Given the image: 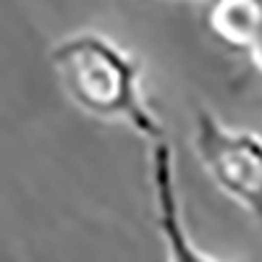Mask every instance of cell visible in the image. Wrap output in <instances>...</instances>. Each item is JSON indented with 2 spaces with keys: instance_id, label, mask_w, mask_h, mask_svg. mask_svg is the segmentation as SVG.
I'll use <instances>...</instances> for the list:
<instances>
[{
  "instance_id": "obj_1",
  "label": "cell",
  "mask_w": 262,
  "mask_h": 262,
  "mask_svg": "<svg viewBox=\"0 0 262 262\" xmlns=\"http://www.w3.org/2000/svg\"><path fill=\"white\" fill-rule=\"evenodd\" d=\"M50 60L79 111L100 121L123 123L149 144L165 142V128L142 92V66L116 42L95 32H79L58 42Z\"/></svg>"
},
{
  "instance_id": "obj_2",
  "label": "cell",
  "mask_w": 262,
  "mask_h": 262,
  "mask_svg": "<svg viewBox=\"0 0 262 262\" xmlns=\"http://www.w3.org/2000/svg\"><path fill=\"white\" fill-rule=\"evenodd\" d=\"M194 152L212 184L262 223V137L231 128L202 107L194 116Z\"/></svg>"
},
{
  "instance_id": "obj_3",
  "label": "cell",
  "mask_w": 262,
  "mask_h": 262,
  "mask_svg": "<svg viewBox=\"0 0 262 262\" xmlns=\"http://www.w3.org/2000/svg\"><path fill=\"white\" fill-rule=\"evenodd\" d=\"M149 179H152V194H155V223L165 244V262H217L205 252H200L189 238V231L181 217L176 163H173V152L165 142L152 144Z\"/></svg>"
},
{
  "instance_id": "obj_4",
  "label": "cell",
  "mask_w": 262,
  "mask_h": 262,
  "mask_svg": "<svg viewBox=\"0 0 262 262\" xmlns=\"http://www.w3.org/2000/svg\"><path fill=\"white\" fill-rule=\"evenodd\" d=\"M207 27L223 45L249 53L262 29V0H207Z\"/></svg>"
},
{
  "instance_id": "obj_5",
  "label": "cell",
  "mask_w": 262,
  "mask_h": 262,
  "mask_svg": "<svg viewBox=\"0 0 262 262\" xmlns=\"http://www.w3.org/2000/svg\"><path fill=\"white\" fill-rule=\"evenodd\" d=\"M247 55H249V60H252V66H254V71L262 76V29H259V37H257V42L252 45V50H249Z\"/></svg>"
}]
</instances>
